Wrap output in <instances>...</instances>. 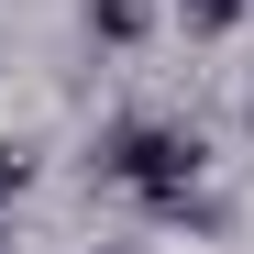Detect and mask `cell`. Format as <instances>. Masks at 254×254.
Listing matches in <instances>:
<instances>
[{"label": "cell", "instance_id": "cell-3", "mask_svg": "<svg viewBox=\"0 0 254 254\" xmlns=\"http://www.w3.org/2000/svg\"><path fill=\"white\" fill-rule=\"evenodd\" d=\"M177 11H188V33H232V22H243V0H177Z\"/></svg>", "mask_w": 254, "mask_h": 254}, {"label": "cell", "instance_id": "cell-2", "mask_svg": "<svg viewBox=\"0 0 254 254\" xmlns=\"http://www.w3.org/2000/svg\"><path fill=\"white\" fill-rule=\"evenodd\" d=\"M144 22H155V0H89V33H111V45H133Z\"/></svg>", "mask_w": 254, "mask_h": 254}, {"label": "cell", "instance_id": "cell-4", "mask_svg": "<svg viewBox=\"0 0 254 254\" xmlns=\"http://www.w3.org/2000/svg\"><path fill=\"white\" fill-rule=\"evenodd\" d=\"M11 188H22V155H0V199H11Z\"/></svg>", "mask_w": 254, "mask_h": 254}, {"label": "cell", "instance_id": "cell-1", "mask_svg": "<svg viewBox=\"0 0 254 254\" xmlns=\"http://www.w3.org/2000/svg\"><path fill=\"white\" fill-rule=\"evenodd\" d=\"M199 133H177V122H122V133L100 144V177L111 188H133L144 210H166V221H177V210L199 199Z\"/></svg>", "mask_w": 254, "mask_h": 254}]
</instances>
